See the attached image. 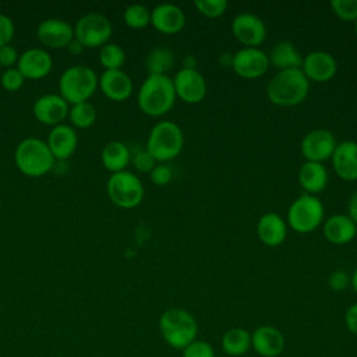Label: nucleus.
Returning a JSON list of instances; mask_svg holds the SVG:
<instances>
[{
	"instance_id": "obj_1",
	"label": "nucleus",
	"mask_w": 357,
	"mask_h": 357,
	"mask_svg": "<svg viewBox=\"0 0 357 357\" xmlns=\"http://www.w3.org/2000/svg\"><path fill=\"white\" fill-rule=\"evenodd\" d=\"M310 81L300 68L279 71L268 84L266 95L269 100L282 107L297 106L308 95Z\"/></svg>"
},
{
	"instance_id": "obj_2",
	"label": "nucleus",
	"mask_w": 357,
	"mask_h": 357,
	"mask_svg": "<svg viewBox=\"0 0 357 357\" xmlns=\"http://www.w3.org/2000/svg\"><path fill=\"white\" fill-rule=\"evenodd\" d=\"M138 106L151 117L166 114L176 102L173 81L169 75H148L138 91Z\"/></svg>"
},
{
	"instance_id": "obj_3",
	"label": "nucleus",
	"mask_w": 357,
	"mask_h": 357,
	"mask_svg": "<svg viewBox=\"0 0 357 357\" xmlns=\"http://www.w3.org/2000/svg\"><path fill=\"white\" fill-rule=\"evenodd\" d=\"M159 331L163 340L176 350H183L197 339L198 322L195 317L184 308L172 307L162 312Z\"/></svg>"
},
{
	"instance_id": "obj_4",
	"label": "nucleus",
	"mask_w": 357,
	"mask_h": 357,
	"mask_svg": "<svg viewBox=\"0 0 357 357\" xmlns=\"http://www.w3.org/2000/svg\"><path fill=\"white\" fill-rule=\"evenodd\" d=\"M98 88L99 77L91 67L84 64L66 68L59 78V95L68 105L89 102Z\"/></svg>"
},
{
	"instance_id": "obj_5",
	"label": "nucleus",
	"mask_w": 357,
	"mask_h": 357,
	"mask_svg": "<svg viewBox=\"0 0 357 357\" xmlns=\"http://www.w3.org/2000/svg\"><path fill=\"white\" fill-rule=\"evenodd\" d=\"M14 162L22 174L28 177H42L53 169L56 159L43 139L29 137L17 145Z\"/></svg>"
},
{
	"instance_id": "obj_6",
	"label": "nucleus",
	"mask_w": 357,
	"mask_h": 357,
	"mask_svg": "<svg viewBox=\"0 0 357 357\" xmlns=\"http://www.w3.org/2000/svg\"><path fill=\"white\" fill-rule=\"evenodd\" d=\"M184 145V135L181 128L169 120L156 123L149 131L145 149L153 156L156 162H167L178 156Z\"/></svg>"
},
{
	"instance_id": "obj_7",
	"label": "nucleus",
	"mask_w": 357,
	"mask_h": 357,
	"mask_svg": "<svg viewBox=\"0 0 357 357\" xmlns=\"http://www.w3.org/2000/svg\"><path fill=\"white\" fill-rule=\"evenodd\" d=\"M106 192L116 206L131 209L142 202L145 190L142 181L134 173L123 170L110 174L106 183Z\"/></svg>"
},
{
	"instance_id": "obj_8",
	"label": "nucleus",
	"mask_w": 357,
	"mask_h": 357,
	"mask_svg": "<svg viewBox=\"0 0 357 357\" xmlns=\"http://www.w3.org/2000/svg\"><path fill=\"white\" fill-rule=\"evenodd\" d=\"M324 204L311 194L296 198L287 211V223L297 233L314 231L324 220Z\"/></svg>"
},
{
	"instance_id": "obj_9",
	"label": "nucleus",
	"mask_w": 357,
	"mask_h": 357,
	"mask_svg": "<svg viewBox=\"0 0 357 357\" xmlns=\"http://www.w3.org/2000/svg\"><path fill=\"white\" fill-rule=\"evenodd\" d=\"M112 33V22L100 13H88L74 25V39L84 47H102L109 43Z\"/></svg>"
},
{
	"instance_id": "obj_10",
	"label": "nucleus",
	"mask_w": 357,
	"mask_h": 357,
	"mask_svg": "<svg viewBox=\"0 0 357 357\" xmlns=\"http://www.w3.org/2000/svg\"><path fill=\"white\" fill-rule=\"evenodd\" d=\"M269 66L268 54L259 47H243L231 57V68L238 77L245 79L262 77Z\"/></svg>"
},
{
	"instance_id": "obj_11",
	"label": "nucleus",
	"mask_w": 357,
	"mask_h": 357,
	"mask_svg": "<svg viewBox=\"0 0 357 357\" xmlns=\"http://www.w3.org/2000/svg\"><path fill=\"white\" fill-rule=\"evenodd\" d=\"M176 98L185 103H199L206 95V81L197 68H180L172 78Z\"/></svg>"
},
{
	"instance_id": "obj_12",
	"label": "nucleus",
	"mask_w": 357,
	"mask_h": 357,
	"mask_svg": "<svg viewBox=\"0 0 357 357\" xmlns=\"http://www.w3.org/2000/svg\"><path fill=\"white\" fill-rule=\"evenodd\" d=\"M337 142L335 135L325 128H315L304 135L300 144V149L307 162H318L332 158Z\"/></svg>"
},
{
	"instance_id": "obj_13",
	"label": "nucleus",
	"mask_w": 357,
	"mask_h": 357,
	"mask_svg": "<svg viewBox=\"0 0 357 357\" xmlns=\"http://www.w3.org/2000/svg\"><path fill=\"white\" fill-rule=\"evenodd\" d=\"M231 32L244 47H258L266 38L264 21L251 13L237 14L231 22Z\"/></svg>"
},
{
	"instance_id": "obj_14",
	"label": "nucleus",
	"mask_w": 357,
	"mask_h": 357,
	"mask_svg": "<svg viewBox=\"0 0 357 357\" xmlns=\"http://www.w3.org/2000/svg\"><path fill=\"white\" fill-rule=\"evenodd\" d=\"M32 112L39 123L56 127L68 117L70 105L59 93H46L35 100Z\"/></svg>"
},
{
	"instance_id": "obj_15",
	"label": "nucleus",
	"mask_w": 357,
	"mask_h": 357,
	"mask_svg": "<svg viewBox=\"0 0 357 357\" xmlns=\"http://www.w3.org/2000/svg\"><path fill=\"white\" fill-rule=\"evenodd\" d=\"M36 36L46 47L66 49L74 39V26L60 18H47L39 22Z\"/></svg>"
},
{
	"instance_id": "obj_16",
	"label": "nucleus",
	"mask_w": 357,
	"mask_h": 357,
	"mask_svg": "<svg viewBox=\"0 0 357 357\" xmlns=\"http://www.w3.org/2000/svg\"><path fill=\"white\" fill-rule=\"evenodd\" d=\"M300 70L308 81L326 82L336 74L337 63L331 53L324 50H314L303 57Z\"/></svg>"
},
{
	"instance_id": "obj_17",
	"label": "nucleus",
	"mask_w": 357,
	"mask_h": 357,
	"mask_svg": "<svg viewBox=\"0 0 357 357\" xmlns=\"http://www.w3.org/2000/svg\"><path fill=\"white\" fill-rule=\"evenodd\" d=\"M53 59L45 49L31 47L20 54L17 68L25 79H42L52 71Z\"/></svg>"
},
{
	"instance_id": "obj_18",
	"label": "nucleus",
	"mask_w": 357,
	"mask_h": 357,
	"mask_svg": "<svg viewBox=\"0 0 357 357\" xmlns=\"http://www.w3.org/2000/svg\"><path fill=\"white\" fill-rule=\"evenodd\" d=\"M286 346L284 335L272 325L258 326L251 333V347L261 357H278Z\"/></svg>"
},
{
	"instance_id": "obj_19",
	"label": "nucleus",
	"mask_w": 357,
	"mask_h": 357,
	"mask_svg": "<svg viewBox=\"0 0 357 357\" xmlns=\"http://www.w3.org/2000/svg\"><path fill=\"white\" fill-rule=\"evenodd\" d=\"M102 93L113 102H124L132 93V79L123 70H105L99 77Z\"/></svg>"
},
{
	"instance_id": "obj_20",
	"label": "nucleus",
	"mask_w": 357,
	"mask_h": 357,
	"mask_svg": "<svg viewBox=\"0 0 357 357\" xmlns=\"http://www.w3.org/2000/svg\"><path fill=\"white\" fill-rule=\"evenodd\" d=\"M151 24L156 31L162 33L174 35L184 28L185 15L178 6L172 3H162L151 11Z\"/></svg>"
},
{
	"instance_id": "obj_21",
	"label": "nucleus",
	"mask_w": 357,
	"mask_h": 357,
	"mask_svg": "<svg viewBox=\"0 0 357 357\" xmlns=\"http://www.w3.org/2000/svg\"><path fill=\"white\" fill-rule=\"evenodd\" d=\"M46 144L56 160H66L77 151L78 135L71 126L63 123L52 127Z\"/></svg>"
},
{
	"instance_id": "obj_22",
	"label": "nucleus",
	"mask_w": 357,
	"mask_h": 357,
	"mask_svg": "<svg viewBox=\"0 0 357 357\" xmlns=\"http://www.w3.org/2000/svg\"><path fill=\"white\" fill-rule=\"evenodd\" d=\"M332 166L335 173L346 180H357V142L356 141H342L336 145L332 155Z\"/></svg>"
},
{
	"instance_id": "obj_23",
	"label": "nucleus",
	"mask_w": 357,
	"mask_h": 357,
	"mask_svg": "<svg viewBox=\"0 0 357 357\" xmlns=\"http://www.w3.org/2000/svg\"><path fill=\"white\" fill-rule=\"evenodd\" d=\"M257 234L265 245L278 247L287 236V225L279 213L266 212L257 223Z\"/></svg>"
},
{
	"instance_id": "obj_24",
	"label": "nucleus",
	"mask_w": 357,
	"mask_h": 357,
	"mask_svg": "<svg viewBox=\"0 0 357 357\" xmlns=\"http://www.w3.org/2000/svg\"><path fill=\"white\" fill-rule=\"evenodd\" d=\"M325 238L332 244H346L351 241L357 234V225L349 215L336 213L324 222L322 227Z\"/></svg>"
},
{
	"instance_id": "obj_25",
	"label": "nucleus",
	"mask_w": 357,
	"mask_h": 357,
	"mask_svg": "<svg viewBox=\"0 0 357 357\" xmlns=\"http://www.w3.org/2000/svg\"><path fill=\"white\" fill-rule=\"evenodd\" d=\"M298 183L307 194L315 195L328 184V172L322 163L304 162L298 170Z\"/></svg>"
},
{
	"instance_id": "obj_26",
	"label": "nucleus",
	"mask_w": 357,
	"mask_h": 357,
	"mask_svg": "<svg viewBox=\"0 0 357 357\" xmlns=\"http://www.w3.org/2000/svg\"><path fill=\"white\" fill-rule=\"evenodd\" d=\"M100 160L103 167L112 174L119 173L126 170L131 162V152L121 141H110L103 146L100 152Z\"/></svg>"
},
{
	"instance_id": "obj_27",
	"label": "nucleus",
	"mask_w": 357,
	"mask_h": 357,
	"mask_svg": "<svg viewBox=\"0 0 357 357\" xmlns=\"http://www.w3.org/2000/svg\"><path fill=\"white\" fill-rule=\"evenodd\" d=\"M269 64L276 67L279 71L290 70V68H301L303 56L294 47V45L289 40L278 42L271 53L268 54Z\"/></svg>"
},
{
	"instance_id": "obj_28",
	"label": "nucleus",
	"mask_w": 357,
	"mask_h": 357,
	"mask_svg": "<svg viewBox=\"0 0 357 357\" xmlns=\"http://www.w3.org/2000/svg\"><path fill=\"white\" fill-rule=\"evenodd\" d=\"M220 347L230 357H241L251 349V333L244 328H231L223 333Z\"/></svg>"
},
{
	"instance_id": "obj_29",
	"label": "nucleus",
	"mask_w": 357,
	"mask_h": 357,
	"mask_svg": "<svg viewBox=\"0 0 357 357\" xmlns=\"http://www.w3.org/2000/svg\"><path fill=\"white\" fill-rule=\"evenodd\" d=\"M174 64V54L167 47H153L145 60L148 75H167Z\"/></svg>"
},
{
	"instance_id": "obj_30",
	"label": "nucleus",
	"mask_w": 357,
	"mask_h": 357,
	"mask_svg": "<svg viewBox=\"0 0 357 357\" xmlns=\"http://www.w3.org/2000/svg\"><path fill=\"white\" fill-rule=\"evenodd\" d=\"M68 119L77 128H89L96 121V109L91 102L71 105Z\"/></svg>"
},
{
	"instance_id": "obj_31",
	"label": "nucleus",
	"mask_w": 357,
	"mask_h": 357,
	"mask_svg": "<svg viewBox=\"0 0 357 357\" xmlns=\"http://www.w3.org/2000/svg\"><path fill=\"white\" fill-rule=\"evenodd\" d=\"M99 63L105 70H121L126 63V52L117 43H107L100 47Z\"/></svg>"
},
{
	"instance_id": "obj_32",
	"label": "nucleus",
	"mask_w": 357,
	"mask_h": 357,
	"mask_svg": "<svg viewBox=\"0 0 357 357\" xmlns=\"http://www.w3.org/2000/svg\"><path fill=\"white\" fill-rule=\"evenodd\" d=\"M123 20L128 28L142 29L151 24V11L144 4H130L123 13Z\"/></svg>"
},
{
	"instance_id": "obj_33",
	"label": "nucleus",
	"mask_w": 357,
	"mask_h": 357,
	"mask_svg": "<svg viewBox=\"0 0 357 357\" xmlns=\"http://www.w3.org/2000/svg\"><path fill=\"white\" fill-rule=\"evenodd\" d=\"M194 6L202 15L218 18L226 13L229 4L226 0H195Z\"/></svg>"
},
{
	"instance_id": "obj_34",
	"label": "nucleus",
	"mask_w": 357,
	"mask_h": 357,
	"mask_svg": "<svg viewBox=\"0 0 357 357\" xmlns=\"http://www.w3.org/2000/svg\"><path fill=\"white\" fill-rule=\"evenodd\" d=\"M331 7L333 13L344 21L357 20V0H332Z\"/></svg>"
},
{
	"instance_id": "obj_35",
	"label": "nucleus",
	"mask_w": 357,
	"mask_h": 357,
	"mask_svg": "<svg viewBox=\"0 0 357 357\" xmlns=\"http://www.w3.org/2000/svg\"><path fill=\"white\" fill-rule=\"evenodd\" d=\"M25 82V78L22 77V74L18 71L17 67H11L3 71L1 77H0V84L1 86L8 91V92H17L22 88Z\"/></svg>"
},
{
	"instance_id": "obj_36",
	"label": "nucleus",
	"mask_w": 357,
	"mask_h": 357,
	"mask_svg": "<svg viewBox=\"0 0 357 357\" xmlns=\"http://www.w3.org/2000/svg\"><path fill=\"white\" fill-rule=\"evenodd\" d=\"M181 357H215V350L208 342L195 339L181 350Z\"/></svg>"
},
{
	"instance_id": "obj_37",
	"label": "nucleus",
	"mask_w": 357,
	"mask_h": 357,
	"mask_svg": "<svg viewBox=\"0 0 357 357\" xmlns=\"http://www.w3.org/2000/svg\"><path fill=\"white\" fill-rule=\"evenodd\" d=\"M131 162H132L134 167L141 173H151L152 169L156 166V160L153 159V156L146 149L137 151L131 156Z\"/></svg>"
},
{
	"instance_id": "obj_38",
	"label": "nucleus",
	"mask_w": 357,
	"mask_h": 357,
	"mask_svg": "<svg viewBox=\"0 0 357 357\" xmlns=\"http://www.w3.org/2000/svg\"><path fill=\"white\" fill-rule=\"evenodd\" d=\"M149 174H151V181L155 185H166L170 183L173 172L167 165L159 163L152 169V172Z\"/></svg>"
},
{
	"instance_id": "obj_39",
	"label": "nucleus",
	"mask_w": 357,
	"mask_h": 357,
	"mask_svg": "<svg viewBox=\"0 0 357 357\" xmlns=\"http://www.w3.org/2000/svg\"><path fill=\"white\" fill-rule=\"evenodd\" d=\"M14 32L15 26L13 20L6 14H0V47L10 45L11 39L14 38Z\"/></svg>"
},
{
	"instance_id": "obj_40",
	"label": "nucleus",
	"mask_w": 357,
	"mask_h": 357,
	"mask_svg": "<svg viewBox=\"0 0 357 357\" xmlns=\"http://www.w3.org/2000/svg\"><path fill=\"white\" fill-rule=\"evenodd\" d=\"M349 283H350V276L342 269L333 271L328 278V284L333 291H343L349 286Z\"/></svg>"
},
{
	"instance_id": "obj_41",
	"label": "nucleus",
	"mask_w": 357,
	"mask_h": 357,
	"mask_svg": "<svg viewBox=\"0 0 357 357\" xmlns=\"http://www.w3.org/2000/svg\"><path fill=\"white\" fill-rule=\"evenodd\" d=\"M18 57H20V54L14 46L6 45V46L0 47V66L6 67V70L11 68L14 64H17Z\"/></svg>"
},
{
	"instance_id": "obj_42",
	"label": "nucleus",
	"mask_w": 357,
	"mask_h": 357,
	"mask_svg": "<svg viewBox=\"0 0 357 357\" xmlns=\"http://www.w3.org/2000/svg\"><path fill=\"white\" fill-rule=\"evenodd\" d=\"M344 324L347 331L357 336V303L351 304L344 312Z\"/></svg>"
},
{
	"instance_id": "obj_43",
	"label": "nucleus",
	"mask_w": 357,
	"mask_h": 357,
	"mask_svg": "<svg viewBox=\"0 0 357 357\" xmlns=\"http://www.w3.org/2000/svg\"><path fill=\"white\" fill-rule=\"evenodd\" d=\"M347 215L351 218V220L357 225V190L353 192V195L349 199L347 204Z\"/></svg>"
},
{
	"instance_id": "obj_44",
	"label": "nucleus",
	"mask_w": 357,
	"mask_h": 357,
	"mask_svg": "<svg viewBox=\"0 0 357 357\" xmlns=\"http://www.w3.org/2000/svg\"><path fill=\"white\" fill-rule=\"evenodd\" d=\"M67 49V52L70 53V54H73V56H78L79 53H82V50L85 49L77 39H73L71 40V43L66 47Z\"/></svg>"
},
{
	"instance_id": "obj_45",
	"label": "nucleus",
	"mask_w": 357,
	"mask_h": 357,
	"mask_svg": "<svg viewBox=\"0 0 357 357\" xmlns=\"http://www.w3.org/2000/svg\"><path fill=\"white\" fill-rule=\"evenodd\" d=\"M350 283H351L353 290H354L356 294H357V268L354 269V272H353V275H351V278H350Z\"/></svg>"
},
{
	"instance_id": "obj_46",
	"label": "nucleus",
	"mask_w": 357,
	"mask_h": 357,
	"mask_svg": "<svg viewBox=\"0 0 357 357\" xmlns=\"http://www.w3.org/2000/svg\"><path fill=\"white\" fill-rule=\"evenodd\" d=\"M354 31H356V35H357V20L354 21Z\"/></svg>"
}]
</instances>
